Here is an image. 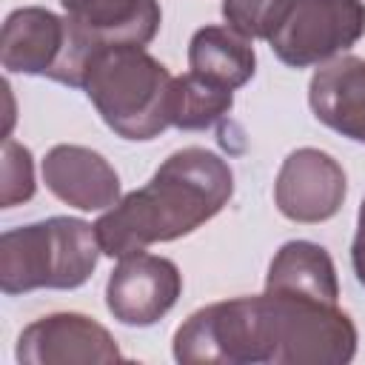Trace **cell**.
<instances>
[{
  "instance_id": "obj_7",
  "label": "cell",
  "mask_w": 365,
  "mask_h": 365,
  "mask_svg": "<svg viewBox=\"0 0 365 365\" xmlns=\"http://www.w3.org/2000/svg\"><path fill=\"white\" fill-rule=\"evenodd\" d=\"M171 354L182 365H259L265 362L257 294L220 299V302L197 308L174 331Z\"/></svg>"
},
{
  "instance_id": "obj_3",
  "label": "cell",
  "mask_w": 365,
  "mask_h": 365,
  "mask_svg": "<svg viewBox=\"0 0 365 365\" xmlns=\"http://www.w3.org/2000/svg\"><path fill=\"white\" fill-rule=\"evenodd\" d=\"M100 240L80 217H46L0 234V291L20 297L37 288L74 291L100 262Z\"/></svg>"
},
{
  "instance_id": "obj_14",
  "label": "cell",
  "mask_w": 365,
  "mask_h": 365,
  "mask_svg": "<svg viewBox=\"0 0 365 365\" xmlns=\"http://www.w3.org/2000/svg\"><path fill=\"white\" fill-rule=\"evenodd\" d=\"M188 71L214 86L237 91L257 71L251 37H245L228 23L197 29L188 43Z\"/></svg>"
},
{
  "instance_id": "obj_16",
  "label": "cell",
  "mask_w": 365,
  "mask_h": 365,
  "mask_svg": "<svg viewBox=\"0 0 365 365\" xmlns=\"http://www.w3.org/2000/svg\"><path fill=\"white\" fill-rule=\"evenodd\" d=\"M234 108V91L214 86L197 74L174 77L171 88V125L182 131H205Z\"/></svg>"
},
{
  "instance_id": "obj_11",
  "label": "cell",
  "mask_w": 365,
  "mask_h": 365,
  "mask_svg": "<svg viewBox=\"0 0 365 365\" xmlns=\"http://www.w3.org/2000/svg\"><path fill=\"white\" fill-rule=\"evenodd\" d=\"M46 188L77 211H108L120 202V174L94 148L60 143L46 151L40 163Z\"/></svg>"
},
{
  "instance_id": "obj_12",
  "label": "cell",
  "mask_w": 365,
  "mask_h": 365,
  "mask_svg": "<svg viewBox=\"0 0 365 365\" xmlns=\"http://www.w3.org/2000/svg\"><path fill=\"white\" fill-rule=\"evenodd\" d=\"M66 17L43 6L14 9L0 31V66L9 74L54 80L66 57Z\"/></svg>"
},
{
  "instance_id": "obj_4",
  "label": "cell",
  "mask_w": 365,
  "mask_h": 365,
  "mask_svg": "<svg viewBox=\"0 0 365 365\" xmlns=\"http://www.w3.org/2000/svg\"><path fill=\"white\" fill-rule=\"evenodd\" d=\"M268 365H345L356 356V325L339 302L262 291L257 294Z\"/></svg>"
},
{
  "instance_id": "obj_2",
  "label": "cell",
  "mask_w": 365,
  "mask_h": 365,
  "mask_svg": "<svg viewBox=\"0 0 365 365\" xmlns=\"http://www.w3.org/2000/svg\"><path fill=\"white\" fill-rule=\"evenodd\" d=\"M100 120L123 140L148 143L171 128L174 74L140 46L97 51L80 86Z\"/></svg>"
},
{
  "instance_id": "obj_10",
  "label": "cell",
  "mask_w": 365,
  "mask_h": 365,
  "mask_svg": "<svg viewBox=\"0 0 365 365\" xmlns=\"http://www.w3.org/2000/svg\"><path fill=\"white\" fill-rule=\"evenodd\" d=\"M20 365H71V362H120L123 351L111 331L94 317L57 311L26 325L14 345Z\"/></svg>"
},
{
  "instance_id": "obj_18",
  "label": "cell",
  "mask_w": 365,
  "mask_h": 365,
  "mask_svg": "<svg viewBox=\"0 0 365 365\" xmlns=\"http://www.w3.org/2000/svg\"><path fill=\"white\" fill-rule=\"evenodd\" d=\"M288 0H222V17L228 26L251 40H268Z\"/></svg>"
},
{
  "instance_id": "obj_1",
  "label": "cell",
  "mask_w": 365,
  "mask_h": 365,
  "mask_svg": "<svg viewBox=\"0 0 365 365\" xmlns=\"http://www.w3.org/2000/svg\"><path fill=\"white\" fill-rule=\"evenodd\" d=\"M234 197L228 160L202 145L168 154L143 188L120 197L94 222L100 248L111 259L140 254L154 242H174L214 220Z\"/></svg>"
},
{
  "instance_id": "obj_8",
  "label": "cell",
  "mask_w": 365,
  "mask_h": 365,
  "mask_svg": "<svg viewBox=\"0 0 365 365\" xmlns=\"http://www.w3.org/2000/svg\"><path fill=\"white\" fill-rule=\"evenodd\" d=\"M182 274L174 259L160 254H128L123 257L106 282L108 314L128 328L157 325L180 299Z\"/></svg>"
},
{
  "instance_id": "obj_6",
  "label": "cell",
  "mask_w": 365,
  "mask_h": 365,
  "mask_svg": "<svg viewBox=\"0 0 365 365\" xmlns=\"http://www.w3.org/2000/svg\"><path fill=\"white\" fill-rule=\"evenodd\" d=\"M362 37V0H288L265 43L288 68H308L345 54Z\"/></svg>"
},
{
  "instance_id": "obj_13",
  "label": "cell",
  "mask_w": 365,
  "mask_h": 365,
  "mask_svg": "<svg viewBox=\"0 0 365 365\" xmlns=\"http://www.w3.org/2000/svg\"><path fill=\"white\" fill-rule=\"evenodd\" d=\"M308 106L331 131L365 143V57L339 54L322 63L311 74Z\"/></svg>"
},
{
  "instance_id": "obj_5",
  "label": "cell",
  "mask_w": 365,
  "mask_h": 365,
  "mask_svg": "<svg viewBox=\"0 0 365 365\" xmlns=\"http://www.w3.org/2000/svg\"><path fill=\"white\" fill-rule=\"evenodd\" d=\"M68 43L63 66L54 83L68 88L83 86L88 60L108 46H140L145 48L163 23L157 0H60Z\"/></svg>"
},
{
  "instance_id": "obj_17",
  "label": "cell",
  "mask_w": 365,
  "mask_h": 365,
  "mask_svg": "<svg viewBox=\"0 0 365 365\" xmlns=\"http://www.w3.org/2000/svg\"><path fill=\"white\" fill-rule=\"evenodd\" d=\"M37 191L34 182V157L31 151L6 137L3 154H0V208H14L20 202H29Z\"/></svg>"
},
{
  "instance_id": "obj_19",
  "label": "cell",
  "mask_w": 365,
  "mask_h": 365,
  "mask_svg": "<svg viewBox=\"0 0 365 365\" xmlns=\"http://www.w3.org/2000/svg\"><path fill=\"white\" fill-rule=\"evenodd\" d=\"M351 268L356 282L365 288V200L359 202V214H356V234L351 242Z\"/></svg>"
},
{
  "instance_id": "obj_15",
  "label": "cell",
  "mask_w": 365,
  "mask_h": 365,
  "mask_svg": "<svg viewBox=\"0 0 365 365\" xmlns=\"http://www.w3.org/2000/svg\"><path fill=\"white\" fill-rule=\"evenodd\" d=\"M265 288L339 302L336 265L331 254L311 240H288L277 248L265 274Z\"/></svg>"
},
{
  "instance_id": "obj_9",
  "label": "cell",
  "mask_w": 365,
  "mask_h": 365,
  "mask_svg": "<svg viewBox=\"0 0 365 365\" xmlns=\"http://www.w3.org/2000/svg\"><path fill=\"white\" fill-rule=\"evenodd\" d=\"M348 197L345 168L319 148L291 151L274 180V202L279 214L291 222L314 225L339 214Z\"/></svg>"
}]
</instances>
